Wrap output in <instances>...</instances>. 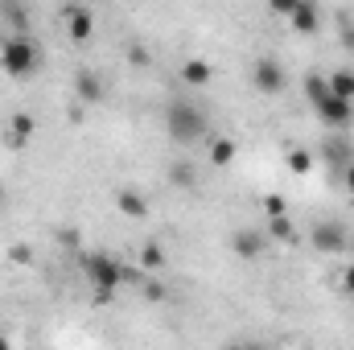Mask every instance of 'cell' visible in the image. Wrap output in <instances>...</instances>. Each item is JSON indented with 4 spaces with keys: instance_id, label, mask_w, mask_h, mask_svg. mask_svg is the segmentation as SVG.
<instances>
[{
    "instance_id": "obj_25",
    "label": "cell",
    "mask_w": 354,
    "mask_h": 350,
    "mask_svg": "<svg viewBox=\"0 0 354 350\" xmlns=\"http://www.w3.org/2000/svg\"><path fill=\"white\" fill-rule=\"evenodd\" d=\"M338 42H342V50L354 54V21H346V17H338Z\"/></svg>"
},
{
    "instance_id": "obj_3",
    "label": "cell",
    "mask_w": 354,
    "mask_h": 350,
    "mask_svg": "<svg viewBox=\"0 0 354 350\" xmlns=\"http://www.w3.org/2000/svg\"><path fill=\"white\" fill-rule=\"evenodd\" d=\"M37 66H41V50H37L33 37L8 33V37L0 42V71H4L8 79H29Z\"/></svg>"
},
{
    "instance_id": "obj_12",
    "label": "cell",
    "mask_w": 354,
    "mask_h": 350,
    "mask_svg": "<svg viewBox=\"0 0 354 350\" xmlns=\"http://www.w3.org/2000/svg\"><path fill=\"white\" fill-rule=\"evenodd\" d=\"M288 21H292V33H317V25H322V8L301 0V4L292 8V17H288Z\"/></svg>"
},
{
    "instance_id": "obj_29",
    "label": "cell",
    "mask_w": 354,
    "mask_h": 350,
    "mask_svg": "<svg viewBox=\"0 0 354 350\" xmlns=\"http://www.w3.org/2000/svg\"><path fill=\"white\" fill-rule=\"evenodd\" d=\"M8 260H12V264H29V260H33V252H29L25 243H17V248L8 252Z\"/></svg>"
},
{
    "instance_id": "obj_7",
    "label": "cell",
    "mask_w": 354,
    "mask_h": 350,
    "mask_svg": "<svg viewBox=\"0 0 354 350\" xmlns=\"http://www.w3.org/2000/svg\"><path fill=\"white\" fill-rule=\"evenodd\" d=\"M264 248H268V239H264V231H256V227H239V231L231 235V252H235L243 264L260 260V256H264Z\"/></svg>"
},
{
    "instance_id": "obj_5",
    "label": "cell",
    "mask_w": 354,
    "mask_h": 350,
    "mask_svg": "<svg viewBox=\"0 0 354 350\" xmlns=\"http://www.w3.org/2000/svg\"><path fill=\"white\" fill-rule=\"evenodd\" d=\"M313 111H317V120H322L326 128H334V132H346V128L354 124V103H346V99H334V95H326Z\"/></svg>"
},
{
    "instance_id": "obj_14",
    "label": "cell",
    "mask_w": 354,
    "mask_h": 350,
    "mask_svg": "<svg viewBox=\"0 0 354 350\" xmlns=\"http://www.w3.org/2000/svg\"><path fill=\"white\" fill-rule=\"evenodd\" d=\"M322 157H326L330 165H342V169H346V165L354 161V153H351V140H346L342 132H334V136L326 140V149H322Z\"/></svg>"
},
{
    "instance_id": "obj_15",
    "label": "cell",
    "mask_w": 354,
    "mask_h": 350,
    "mask_svg": "<svg viewBox=\"0 0 354 350\" xmlns=\"http://www.w3.org/2000/svg\"><path fill=\"white\" fill-rule=\"evenodd\" d=\"M326 83H330V95H334V99H346V103H354V71H351V66H342V71L326 75Z\"/></svg>"
},
{
    "instance_id": "obj_1",
    "label": "cell",
    "mask_w": 354,
    "mask_h": 350,
    "mask_svg": "<svg viewBox=\"0 0 354 350\" xmlns=\"http://www.w3.org/2000/svg\"><path fill=\"white\" fill-rule=\"evenodd\" d=\"M79 264H83L91 288H95V301L107 305L115 297V288L124 284V264L115 256H107V252H79Z\"/></svg>"
},
{
    "instance_id": "obj_31",
    "label": "cell",
    "mask_w": 354,
    "mask_h": 350,
    "mask_svg": "<svg viewBox=\"0 0 354 350\" xmlns=\"http://www.w3.org/2000/svg\"><path fill=\"white\" fill-rule=\"evenodd\" d=\"M342 181H346V190H351V194H354V161H351V165H346V169H342Z\"/></svg>"
},
{
    "instance_id": "obj_18",
    "label": "cell",
    "mask_w": 354,
    "mask_h": 350,
    "mask_svg": "<svg viewBox=\"0 0 354 350\" xmlns=\"http://www.w3.org/2000/svg\"><path fill=\"white\" fill-rule=\"evenodd\" d=\"M169 185H177V190H194V185H198L194 165H189V161H174V165H169Z\"/></svg>"
},
{
    "instance_id": "obj_33",
    "label": "cell",
    "mask_w": 354,
    "mask_h": 350,
    "mask_svg": "<svg viewBox=\"0 0 354 350\" xmlns=\"http://www.w3.org/2000/svg\"><path fill=\"white\" fill-rule=\"evenodd\" d=\"M0 350H12V342H8V338H4V334H0Z\"/></svg>"
},
{
    "instance_id": "obj_4",
    "label": "cell",
    "mask_w": 354,
    "mask_h": 350,
    "mask_svg": "<svg viewBox=\"0 0 354 350\" xmlns=\"http://www.w3.org/2000/svg\"><path fill=\"white\" fill-rule=\"evenodd\" d=\"M252 83H256V91H264V95H280V91L288 87V75H284V66L276 58H256Z\"/></svg>"
},
{
    "instance_id": "obj_6",
    "label": "cell",
    "mask_w": 354,
    "mask_h": 350,
    "mask_svg": "<svg viewBox=\"0 0 354 350\" xmlns=\"http://www.w3.org/2000/svg\"><path fill=\"white\" fill-rule=\"evenodd\" d=\"M309 243L322 252V256H342L346 252V227L342 223H317L309 231Z\"/></svg>"
},
{
    "instance_id": "obj_34",
    "label": "cell",
    "mask_w": 354,
    "mask_h": 350,
    "mask_svg": "<svg viewBox=\"0 0 354 350\" xmlns=\"http://www.w3.org/2000/svg\"><path fill=\"white\" fill-rule=\"evenodd\" d=\"M227 350H243V342H231V347H227Z\"/></svg>"
},
{
    "instance_id": "obj_24",
    "label": "cell",
    "mask_w": 354,
    "mask_h": 350,
    "mask_svg": "<svg viewBox=\"0 0 354 350\" xmlns=\"http://www.w3.org/2000/svg\"><path fill=\"white\" fill-rule=\"evenodd\" d=\"M58 243H62V248H71V252H79V248H83L79 227H58Z\"/></svg>"
},
{
    "instance_id": "obj_21",
    "label": "cell",
    "mask_w": 354,
    "mask_h": 350,
    "mask_svg": "<svg viewBox=\"0 0 354 350\" xmlns=\"http://www.w3.org/2000/svg\"><path fill=\"white\" fill-rule=\"evenodd\" d=\"M128 62H132L136 71H145V66H153V50H149L145 42H128Z\"/></svg>"
},
{
    "instance_id": "obj_23",
    "label": "cell",
    "mask_w": 354,
    "mask_h": 350,
    "mask_svg": "<svg viewBox=\"0 0 354 350\" xmlns=\"http://www.w3.org/2000/svg\"><path fill=\"white\" fill-rule=\"evenodd\" d=\"M288 169H292V174H309V169H313V157H309L305 149H292V153H288Z\"/></svg>"
},
{
    "instance_id": "obj_26",
    "label": "cell",
    "mask_w": 354,
    "mask_h": 350,
    "mask_svg": "<svg viewBox=\"0 0 354 350\" xmlns=\"http://www.w3.org/2000/svg\"><path fill=\"white\" fill-rule=\"evenodd\" d=\"M264 210H268V219H284V214H288V202H284V198H276V194H268Z\"/></svg>"
},
{
    "instance_id": "obj_30",
    "label": "cell",
    "mask_w": 354,
    "mask_h": 350,
    "mask_svg": "<svg viewBox=\"0 0 354 350\" xmlns=\"http://www.w3.org/2000/svg\"><path fill=\"white\" fill-rule=\"evenodd\" d=\"M342 293H354V264L342 272Z\"/></svg>"
},
{
    "instance_id": "obj_35",
    "label": "cell",
    "mask_w": 354,
    "mask_h": 350,
    "mask_svg": "<svg viewBox=\"0 0 354 350\" xmlns=\"http://www.w3.org/2000/svg\"><path fill=\"white\" fill-rule=\"evenodd\" d=\"M0 198H4V190H0Z\"/></svg>"
},
{
    "instance_id": "obj_11",
    "label": "cell",
    "mask_w": 354,
    "mask_h": 350,
    "mask_svg": "<svg viewBox=\"0 0 354 350\" xmlns=\"http://www.w3.org/2000/svg\"><path fill=\"white\" fill-rule=\"evenodd\" d=\"M33 132H37V120L29 116V111H12V120H8V145H29L33 140Z\"/></svg>"
},
{
    "instance_id": "obj_16",
    "label": "cell",
    "mask_w": 354,
    "mask_h": 350,
    "mask_svg": "<svg viewBox=\"0 0 354 350\" xmlns=\"http://www.w3.org/2000/svg\"><path fill=\"white\" fill-rule=\"evenodd\" d=\"M235 140H227V136H210V165H218V169H227L231 161H235Z\"/></svg>"
},
{
    "instance_id": "obj_2",
    "label": "cell",
    "mask_w": 354,
    "mask_h": 350,
    "mask_svg": "<svg viewBox=\"0 0 354 350\" xmlns=\"http://www.w3.org/2000/svg\"><path fill=\"white\" fill-rule=\"evenodd\" d=\"M165 128H169V136H174L177 145H198V140L210 132V120H206V111H202L198 103L174 99V103L165 107Z\"/></svg>"
},
{
    "instance_id": "obj_22",
    "label": "cell",
    "mask_w": 354,
    "mask_h": 350,
    "mask_svg": "<svg viewBox=\"0 0 354 350\" xmlns=\"http://www.w3.org/2000/svg\"><path fill=\"white\" fill-rule=\"evenodd\" d=\"M280 243H297V227H292V219L284 214V219H272V227H268Z\"/></svg>"
},
{
    "instance_id": "obj_9",
    "label": "cell",
    "mask_w": 354,
    "mask_h": 350,
    "mask_svg": "<svg viewBox=\"0 0 354 350\" xmlns=\"http://www.w3.org/2000/svg\"><path fill=\"white\" fill-rule=\"evenodd\" d=\"M75 99H79V103H91V107L103 103V79H99L95 71H87V66L75 75Z\"/></svg>"
},
{
    "instance_id": "obj_28",
    "label": "cell",
    "mask_w": 354,
    "mask_h": 350,
    "mask_svg": "<svg viewBox=\"0 0 354 350\" xmlns=\"http://www.w3.org/2000/svg\"><path fill=\"white\" fill-rule=\"evenodd\" d=\"M297 4H301V0H272V12H276V17H292Z\"/></svg>"
},
{
    "instance_id": "obj_17",
    "label": "cell",
    "mask_w": 354,
    "mask_h": 350,
    "mask_svg": "<svg viewBox=\"0 0 354 350\" xmlns=\"http://www.w3.org/2000/svg\"><path fill=\"white\" fill-rule=\"evenodd\" d=\"M0 17L12 25V33H25V29H29V8H25V4H8V0H0Z\"/></svg>"
},
{
    "instance_id": "obj_20",
    "label": "cell",
    "mask_w": 354,
    "mask_h": 350,
    "mask_svg": "<svg viewBox=\"0 0 354 350\" xmlns=\"http://www.w3.org/2000/svg\"><path fill=\"white\" fill-rule=\"evenodd\" d=\"M330 95V83H326V75H305V99L317 107L322 99Z\"/></svg>"
},
{
    "instance_id": "obj_19",
    "label": "cell",
    "mask_w": 354,
    "mask_h": 350,
    "mask_svg": "<svg viewBox=\"0 0 354 350\" xmlns=\"http://www.w3.org/2000/svg\"><path fill=\"white\" fill-rule=\"evenodd\" d=\"M165 264H169V256H165L161 243H145V248H140V268H145V272H161Z\"/></svg>"
},
{
    "instance_id": "obj_13",
    "label": "cell",
    "mask_w": 354,
    "mask_h": 350,
    "mask_svg": "<svg viewBox=\"0 0 354 350\" xmlns=\"http://www.w3.org/2000/svg\"><path fill=\"white\" fill-rule=\"evenodd\" d=\"M181 79H185L189 87H210V83H214V66H210L206 58H189V62L181 66Z\"/></svg>"
},
{
    "instance_id": "obj_27",
    "label": "cell",
    "mask_w": 354,
    "mask_h": 350,
    "mask_svg": "<svg viewBox=\"0 0 354 350\" xmlns=\"http://www.w3.org/2000/svg\"><path fill=\"white\" fill-rule=\"evenodd\" d=\"M145 301L161 305V301H165V284H161V280H149V284H145Z\"/></svg>"
},
{
    "instance_id": "obj_10",
    "label": "cell",
    "mask_w": 354,
    "mask_h": 350,
    "mask_svg": "<svg viewBox=\"0 0 354 350\" xmlns=\"http://www.w3.org/2000/svg\"><path fill=\"white\" fill-rule=\"evenodd\" d=\"M115 206H120L124 219H149V198H145L140 190H132V185H124V190L115 194Z\"/></svg>"
},
{
    "instance_id": "obj_8",
    "label": "cell",
    "mask_w": 354,
    "mask_h": 350,
    "mask_svg": "<svg viewBox=\"0 0 354 350\" xmlns=\"http://www.w3.org/2000/svg\"><path fill=\"white\" fill-rule=\"evenodd\" d=\"M66 33H71V42H87L95 33V12L83 4H71L66 8Z\"/></svg>"
},
{
    "instance_id": "obj_32",
    "label": "cell",
    "mask_w": 354,
    "mask_h": 350,
    "mask_svg": "<svg viewBox=\"0 0 354 350\" xmlns=\"http://www.w3.org/2000/svg\"><path fill=\"white\" fill-rule=\"evenodd\" d=\"M243 350H272L268 342H243Z\"/></svg>"
}]
</instances>
